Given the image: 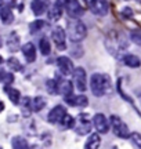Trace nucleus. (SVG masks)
Masks as SVG:
<instances>
[{
    "mask_svg": "<svg viewBox=\"0 0 141 149\" xmlns=\"http://www.w3.org/2000/svg\"><path fill=\"white\" fill-rule=\"evenodd\" d=\"M90 88L96 97H104L111 91V79L105 73H93L90 79Z\"/></svg>",
    "mask_w": 141,
    "mask_h": 149,
    "instance_id": "1",
    "label": "nucleus"
},
{
    "mask_svg": "<svg viewBox=\"0 0 141 149\" xmlns=\"http://www.w3.org/2000/svg\"><path fill=\"white\" fill-rule=\"evenodd\" d=\"M66 31H68V37L70 39L72 43H79L87 36L86 25L77 18H70L68 21Z\"/></svg>",
    "mask_w": 141,
    "mask_h": 149,
    "instance_id": "2",
    "label": "nucleus"
},
{
    "mask_svg": "<svg viewBox=\"0 0 141 149\" xmlns=\"http://www.w3.org/2000/svg\"><path fill=\"white\" fill-rule=\"evenodd\" d=\"M109 124H111V128H112V131L116 137H119V138H130V130L129 127L126 126V123L120 119L119 116H116V115H112V116L109 117Z\"/></svg>",
    "mask_w": 141,
    "mask_h": 149,
    "instance_id": "3",
    "label": "nucleus"
},
{
    "mask_svg": "<svg viewBox=\"0 0 141 149\" xmlns=\"http://www.w3.org/2000/svg\"><path fill=\"white\" fill-rule=\"evenodd\" d=\"M84 3L87 4L89 10L98 17L107 15L109 11V4L107 0H84Z\"/></svg>",
    "mask_w": 141,
    "mask_h": 149,
    "instance_id": "4",
    "label": "nucleus"
},
{
    "mask_svg": "<svg viewBox=\"0 0 141 149\" xmlns=\"http://www.w3.org/2000/svg\"><path fill=\"white\" fill-rule=\"evenodd\" d=\"M64 7H65V11L70 18H79L84 13L79 0H64Z\"/></svg>",
    "mask_w": 141,
    "mask_h": 149,
    "instance_id": "5",
    "label": "nucleus"
},
{
    "mask_svg": "<svg viewBox=\"0 0 141 149\" xmlns=\"http://www.w3.org/2000/svg\"><path fill=\"white\" fill-rule=\"evenodd\" d=\"M51 39H53L55 47L58 48V50L64 51L66 48V33L61 26H55L54 29H53V32H51Z\"/></svg>",
    "mask_w": 141,
    "mask_h": 149,
    "instance_id": "6",
    "label": "nucleus"
},
{
    "mask_svg": "<svg viewBox=\"0 0 141 149\" xmlns=\"http://www.w3.org/2000/svg\"><path fill=\"white\" fill-rule=\"evenodd\" d=\"M73 81H75L76 88L79 91H86L87 88V77H86V70L83 68H76L75 72H73Z\"/></svg>",
    "mask_w": 141,
    "mask_h": 149,
    "instance_id": "7",
    "label": "nucleus"
},
{
    "mask_svg": "<svg viewBox=\"0 0 141 149\" xmlns=\"http://www.w3.org/2000/svg\"><path fill=\"white\" fill-rule=\"evenodd\" d=\"M57 65H58L60 72L64 76H70V74H73V72H75V66L72 64V61L68 57H65V55L57 58Z\"/></svg>",
    "mask_w": 141,
    "mask_h": 149,
    "instance_id": "8",
    "label": "nucleus"
},
{
    "mask_svg": "<svg viewBox=\"0 0 141 149\" xmlns=\"http://www.w3.org/2000/svg\"><path fill=\"white\" fill-rule=\"evenodd\" d=\"M93 126H94V128L97 130L98 133H101V134L108 133V130H109L108 119L104 116L103 113L94 115V117H93Z\"/></svg>",
    "mask_w": 141,
    "mask_h": 149,
    "instance_id": "9",
    "label": "nucleus"
},
{
    "mask_svg": "<svg viewBox=\"0 0 141 149\" xmlns=\"http://www.w3.org/2000/svg\"><path fill=\"white\" fill-rule=\"evenodd\" d=\"M90 130H91V123L89 122L87 115H84V113L79 115V117H77V124L75 126V131L77 134H80V135H84V134L90 133Z\"/></svg>",
    "mask_w": 141,
    "mask_h": 149,
    "instance_id": "10",
    "label": "nucleus"
},
{
    "mask_svg": "<svg viewBox=\"0 0 141 149\" xmlns=\"http://www.w3.org/2000/svg\"><path fill=\"white\" fill-rule=\"evenodd\" d=\"M65 115H66V108H64L62 105H57V107H54L50 111L47 119H49V122L51 124H57V123H61V120L64 119Z\"/></svg>",
    "mask_w": 141,
    "mask_h": 149,
    "instance_id": "11",
    "label": "nucleus"
},
{
    "mask_svg": "<svg viewBox=\"0 0 141 149\" xmlns=\"http://www.w3.org/2000/svg\"><path fill=\"white\" fill-rule=\"evenodd\" d=\"M64 0H55V3L49 8V19L58 21L64 14Z\"/></svg>",
    "mask_w": 141,
    "mask_h": 149,
    "instance_id": "12",
    "label": "nucleus"
},
{
    "mask_svg": "<svg viewBox=\"0 0 141 149\" xmlns=\"http://www.w3.org/2000/svg\"><path fill=\"white\" fill-rule=\"evenodd\" d=\"M31 8L35 15H42L50 8V0H32Z\"/></svg>",
    "mask_w": 141,
    "mask_h": 149,
    "instance_id": "13",
    "label": "nucleus"
},
{
    "mask_svg": "<svg viewBox=\"0 0 141 149\" xmlns=\"http://www.w3.org/2000/svg\"><path fill=\"white\" fill-rule=\"evenodd\" d=\"M66 104H69L72 107H86L89 104V100H87L86 95H68V97H64Z\"/></svg>",
    "mask_w": 141,
    "mask_h": 149,
    "instance_id": "14",
    "label": "nucleus"
},
{
    "mask_svg": "<svg viewBox=\"0 0 141 149\" xmlns=\"http://www.w3.org/2000/svg\"><path fill=\"white\" fill-rule=\"evenodd\" d=\"M58 81V90H60V94H62L64 97L72 95L73 93V83L68 79H60L57 80Z\"/></svg>",
    "mask_w": 141,
    "mask_h": 149,
    "instance_id": "15",
    "label": "nucleus"
},
{
    "mask_svg": "<svg viewBox=\"0 0 141 149\" xmlns=\"http://www.w3.org/2000/svg\"><path fill=\"white\" fill-rule=\"evenodd\" d=\"M22 54L27 59V62H33L36 59V47L33 46V43H27L22 46Z\"/></svg>",
    "mask_w": 141,
    "mask_h": 149,
    "instance_id": "16",
    "label": "nucleus"
},
{
    "mask_svg": "<svg viewBox=\"0 0 141 149\" xmlns=\"http://www.w3.org/2000/svg\"><path fill=\"white\" fill-rule=\"evenodd\" d=\"M122 61L129 68H138L141 65V59L137 55H133V54H126L125 57L122 58Z\"/></svg>",
    "mask_w": 141,
    "mask_h": 149,
    "instance_id": "17",
    "label": "nucleus"
},
{
    "mask_svg": "<svg viewBox=\"0 0 141 149\" xmlns=\"http://www.w3.org/2000/svg\"><path fill=\"white\" fill-rule=\"evenodd\" d=\"M100 145H101V138H100L98 133H94L87 138L86 145H84V149H98L100 148Z\"/></svg>",
    "mask_w": 141,
    "mask_h": 149,
    "instance_id": "18",
    "label": "nucleus"
},
{
    "mask_svg": "<svg viewBox=\"0 0 141 149\" xmlns=\"http://www.w3.org/2000/svg\"><path fill=\"white\" fill-rule=\"evenodd\" d=\"M4 91L6 94L8 95V98H10V101L13 102V104H20L21 102V93L17 90V88H13V87H8V86H6L4 87Z\"/></svg>",
    "mask_w": 141,
    "mask_h": 149,
    "instance_id": "19",
    "label": "nucleus"
},
{
    "mask_svg": "<svg viewBox=\"0 0 141 149\" xmlns=\"http://www.w3.org/2000/svg\"><path fill=\"white\" fill-rule=\"evenodd\" d=\"M0 18H1V22H3L4 25H10L11 22L14 21V14H13L11 8H8V7L4 6V7L0 10Z\"/></svg>",
    "mask_w": 141,
    "mask_h": 149,
    "instance_id": "20",
    "label": "nucleus"
},
{
    "mask_svg": "<svg viewBox=\"0 0 141 149\" xmlns=\"http://www.w3.org/2000/svg\"><path fill=\"white\" fill-rule=\"evenodd\" d=\"M11 145H13V149H31L27 139L24 137H20V135H17V137L13 138Z\"/></svg>",
    "mask_w": 141,
    "mask_h": 149,
    "instance_id": "21",
    "label": "nucleus"
},
{
    "mask_svg": "<svg viewBox=\"0 0 141 149\" xmlns=\"http://www.w3.org/2000/svg\"><path fill=\"white\" fill-rule=\"evenodd\" d=\"M46 104H47V101H46L44 97H40V95L35 97L32 100V111L33 112H40L44 107H46Z\"/></svg>",
    "mask_w": 141,
    "mask_h": 149,
    "instance_id": "22",
    "label": "nucleus"
},
{
    "mask_svg": "<svg viewBox=\"0 0 141 149\" xmlns=\"http://www.w3.org/2000/svg\"><path fill=\"white\" fill-rule=\"evenodd\" d=\"M46 26H47L46 21H43V19H36V21H33L32 24L29 25V31H31V33H38V32H40V31H43Z\"/></svg>",
    "mask_w": 141,
    "mask_h": 149,
    "instance_id": "23",
    "label": "nucleus"
},
{
    "mask_svg": "<svg viewBox=\"0 0 141 149\" xmlns=\"http://www.w3.org/2000/svg\"><path fill=\"white\" fill-rule=\"evenodd\" d=\"M39 50L43 55H49L50 51H51V46H50V42L46 39V37H42L40 42H39Z\"/></svg>",
    "mask_w": 141,
    "mask_h": 149,
    "instance_id": "24",
    "label": "nucleus"
},
{
    "mask_svg": "<svg viewBox=\"0 0 141 149\" xmlns=\"http://www.w3.org/2000/svg\"><path fill=\"white\" fill-rule=\"evenodd\" d=\"M21 107L24 111V115H29L32 112V100L28 97H24L21 100Z\"/></svg>",
    "mask_w": 141,
    "mask_h": 149,
    "instance_id": "25",
    "label": "nucleus"
},
{
    "mask_svg": "<svg viewBox=\"0 0 141 149\" xmlns=\"http://www.w3.org/2000/svg\"><path fill=\"white\" fill-rule=\"evenodd\" d=\"M46 86H47V91L50 94H60V90H58V81L54 79H50L46 81Z\"/></svg>",
    "mask_w": 141,
    "mask_h": 149,
    "instance_id": "26",
    "label": "nucleus"
},
{
    "mask_svg": "<svg viewBox=\"0 0 141 149\" xmlns=\"http://www.w3.org/2000/svg\"><path fill=\"white\" fill-rule=\"evenodd\" d=\"M14 81V76L8 72H6L4 69H0V83H4V84H11Z\"/></svg>",
    "mask_w": 141,
    "mask_h": 149,
    "instance_id": "27",
    "label": "nucleus"
},
{
    "mask_svg": "<svg viewBox=\"0 0 141 149\" xmlns=\"http://www.w3.org/2000/svg\"><path fill=\"white\" fill-rule=\"evenodd\" d=\"M61 127L62 128H70V127H75V119L70 116V115H68L66 113L65 116H64V119L61 120Z\"/></svg>",
    "mask_w": 141,
    "mask_h": 149,
    "instance_id": "28",
    "label": "nucleus"
},
{
    "mask_svg": "<svg viewBox=\"0 0 141 149\" xmlns=\"http://www.w3.org/2000/svg\"><path fill=\"white\" fill-rule=\"evenodd\" d=\"M7 65H8V68L11 70H14V72H18V70L22 69V65L20 64V61L15 58V57H11V58L7 59Z\"/></svg>",
    "mask_w": 141,
    "mask_h": 149,
    "instance_id": "29",
    "label": "nucleus"
},
{
    "mask_svg": "<svg viewBox=\"0 0 141 149\" xmlns=\"http://www.w3.org/2000/svg\"><path fill=\"white\" fill-rule=\"evenodd\" d=\"M20 39H18V36H17L15 33H13L10 36V39H8V48H10L11 51H14V50H17L18 48V46H20Z\"/></svg>",
    "mask_w": 141,
    "mask_h": 149,
    "instance_id": "30",
    "label": "nucleus"
},
{
    "mask_svg": "<svg viewBox=\"0 0 141 149\" xmlns=\"http://www.w3.org/2000/svg\"><path fill=\"white\" fill-rule=\"evenodd\" d=\"M130 39L133 43H136L137 46L141 47V31H133L130 33Z\"/></svg>",
    "mask_w": 141,
    "mask_h": 149,
    "instance_id": "31",
    "label": "nucleus"
},
{
    "mask_svg": "<svg viewBox=\"0 0 141 149\" xmlns=\"http://www.w3.org/2000/svg\"><path fill=\"white\" fill-rule=\"evenodd\" d=\"M130 138H131V141H133V144L136 145L138 149H141V134H138V133H131Z\"/></svg>",
    "mask_w": 141,
    "mask_h": 149,
    "instance_id": "32",
    "label": "nucleus"
},
{
    "mask_svg": "<svg viewBox=\"0 0 141 149\" xmlns=\"http://www.w3.org/2000/svg\"><path fill=\"white\" fill-rule=\"evenodd\" d=\"M3 109H4V104H3V102L0 101V112L3 111Z\"/></svg>",
    "mask_w": 141,
    "mask_h": 149,
    "instance_id": "33",
    "label": "nucleus"
},
{
    "mask_svg": "<svg viewBox=\"0 0 141 149\" xmlns=\"http://www.w3.org/2000/svg\"><path fill=\"white\" fill-rule=\"evenodd\" d=\"M3 7H4V3H3V1H1V0H0V10H1V8H3Z\"/></svg>",
    "mask_w": 141,
    "mask_h": 149,
    "instance_id": "34",
    "label": "nucleus"
},
{
    "mask_svg": "<svg viewBox=\"0 0 141 149\" xmlns=\"http://www.w3.org/2000/svg\"><path fill=\"white\" fill-rule=\"evenodd\" d=\"M3 64V58H1V55H0V65Z\"/></svg>",
    "mask_w": 141,
    "mask_h": 149,
    "instance_id": "35",
    "label": "nucleus"
},
{
    "mask_svg": "<svg viewBox=\"0 0 141 149\" xmlns=\"http://www.w3.org/2000/svg\"><path fill=\"white\" fill-rule=\"evenodd\" d=\"M1 46H3V43H1V37H0V47H1Z\"/></svg>",
    "mask_w": 141,
    "mask_h": 149,
    "instance_id": "36",
    "label": "nucleus"
}]
</instances>
